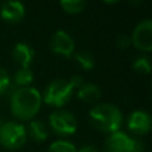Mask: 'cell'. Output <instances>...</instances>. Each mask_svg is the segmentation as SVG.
Masks as SVG:
<instances>
[{
	"label": "cell",
	"mask_w": 152,
	"mask_h": 152,
	"mask_svg": "<svg viewBox=\"0 0 152 152\" xmlns=\"http://www.w3.org/2000/svg\"><path fill=\"white\" fill-rule=\"evenodd\" d=\"M42 94L34 87L16 88L10 96V108L18 120L31 121L42 107Z\"/></svg>",
	"instance_id": "obj_1"
},
{
	"label": "cell",
	"mask_w": 152,
	"mask_h": 152,
	"mask_svg": "<svg viewBox=\"0 0 152 152\" xmlns=\"http://www.w3.org/2000/svg\"><path fill=\"white\" fill-rule=\"evenodd\" d=\"M116 45H118V48H120V50H127V48H129L132 45L131 36H128V35H126V34H120L116 37Z\"/></svg>",
	"instance_id": "obj_20"
},
{
	"label": "cell",
	"mask_w": 152,
	"mask_h": 152,
	"mask_svg": "<svg viewBox=\"0 0 152 152\" xmlns=\"http://www.w3.org/2000/svg\"><path fill=\"white\" fill-rule=\"evenodd\" d=\"M72 56L76 63L80 66V68L84 71H91L95 68V58L88 51H77V52H74Z\"/></svg>",
	"instance_id": "obj_15"
},
{
	"label": "cell",
	"mask_w": 152,
	"mask_h": 152,
	"mask_svg": "<svg viewBox=\"0 0 152 152\" xmlns=\"http://www.w3.org/2000/svg\"><path fill=\"white\" fill-rule=\"evenodd\" d=\"M50 128L58 136L67 137L71 136L77 129V120L75 115L67 110H56L50 115L48 119Z\"/></svg>",
	"instance_id": "obj_5"
},
{
	"label": "cell",
	"mask_w": 152,
	"mask_h": 152,
	"mask_svg": "<svg viewBox=\"0 0 152 152\" xmlns=\"http://www.w3.org/2000/svg\"><path fill=\"white\" fill-rule=\"evenodd\" d=\"M0 127H1V123H0Z\"/></svg>",
	"instance_id": "obj_23"
},
{
	"label": "cell",
	"mask_w": 152,
	"mask_h": 152,
	"mask_svg": "<svg viewBox=\"0 0 152 152\" xmlns=\"http://www.w3.org/2000/svg\"><path fill=\"white\" fill-rule=\"evenodd\" d=\"M10 86H11L10 75H8V72L5 71L4 68H1V67H0V96H1V95H4L5 92L8 91Z\"/></svg>",
	"instance_id": "obj_19"
},
{
	"label": "cell",
	"mask_w": 152,
	"mask_h": 152,
	"mask_svg": "<svg viewBox=\"0 0 152 152\" xmlns=\"http://www.w3.org/2000/svg\"><path fill=\"white\" fill-rule=\"evenodd\" d=\"M132 68L135 72L140 75H148L151 72V60L147 56H139V58L135 59Z\"/></svg>",
	"instance_id": "obj_17"
},
{
	"label": "cell",
	"mask_w": 152,
	"mask_h": 152,
	"mask_svg": "<svg viewBox=\"0 0 152 152\" xmlns=\"http://www.w3.org/2000/svg\"><path fill=\"white\" fill-rule=\"evenodd\" d=\"M27 136H29L34 142L43 143L48 137V129L45 124L40 120H31L27 128Z\"/></svg>",
	"instance_id": "obj_13"
},
{
	"label": "cell",
	"mask_w": 152,
	"mask_h": 152,
	"mask_svg": "<svg viewBox=\"0 0 152 152\" xmlns=\"http://www.w3.org/2000/svg\"><path fill=\"white\" fill-rule=\"evenodd\" d=\"M144 151V144L140 140L135 139V145H134V152H143Z\"/></svg>",
	"instance_id": "obj_22"
},
{
	"label": "cell",
	"mask_w": 152,
	"mask_h": 152,
	"mask_svg": "<svg viewBox=\"0 0 152 152\" xmlns=\"http://www.w3.org/2000/svg\"><path fill=\"white\" fill-rule=\"evenodd\" d=\"M76 152H99V148L92 144H86V145H81L79 150H76Z\"/></svg>",
	"instance_id": "obj_21"
},
{
	"label": "cell",
	"mask_w": 152,
	"mask_h": 152,
	"mask_svg": "<svg viewBox=\"0 0 152 152\" xmlns=\"http://www.w3.org/2000/svg\"><path fill=\"white\" fill-rule=\"evenodd\" d=\"M77 99L83 103H95L102 96V89L95 83H83L77 89Z\"/></svg>",
	"instance_id": "obj_12"
},
{
	"label": "cell",
	"mask_w": 152,
	"mask_h": 152,
	"mask_svg": "<svg viewBox=\"0 0 152 152\" xmlns=\"http://www.w3.org/2000/svg\"><path fill=\"white\" fill-rule=\"evenodd\" d=\"M26 15V7L21 1L8 0L0 4V18L7 23H19Z\"/></svg>",
	"instance_id": "obj_10"
},
{
	"label": "cell",
	"mask_w": 152,
	"mask_h": 152,
	"mask_svg": "<svg viewBox=\"0 0 152 152\" xmlns=\"http://www.w3.org/2000/svg\"><path fill=\"white\" fill-rule=\"evenodd\" d=\"M127 128L135 135H145L151 129V116L147 111L136 110L127 118Z\"/></svg>",
	"instance_id": "obj_9"
},
{
	"label": "cell",
	"mask_w": 152,
	"mask_h": 152,
	"mask_svg": "<svg viewBox=\"0 0 152 152\" xmlns=\"http://www.w3.org/2000/svg\"><path fill=\"white\" fill-rule=\"evenodd\" d=\"M27 128L18 121H5L0 127V144L7 150H19L27 142Z\"/></svg>",
	"instance_id": "obj_4"
},
{
	"label": "cell",
	"mask_w": 152,
	"mask_h": 152,
	"mask_svg": "<svg viewBox=\"0 0 152 152\" xmlns=\"http://www.w3.org/2000/svg\"><path fill=\"white\" fill-rule=\"evenodd\" d=\"M50 50L55 55L71 58L75 52V42L68 32L58 29L50 39Z\"/></svg>",
	"instance_id": "obj_6"
},
{
	"label": "cell",
	"mask_w": 152,
	"mask_h": 152,
	"mask_svg": "<svg viewBox=\"0 0 152 152\" xmlns=\"http://www.w3.org/2000/svg\"><path fill=\"white\" fill-rule=\"evenodd\" d=\"M84 83L83 77L74 75L67 79H55L47 86L42 95V99L45 104L55 107L56 110H61V107L71 100L72 95L81 84Z\"/></svg>",
	"instance_id": "obj_2"
},
{
	"label": "cell",
	"mask_w": 152,
	"mask_h": 152,
	"mask_svg": "<svg viewBox=\"0 0 152 152\" xmlns=\"http://www.w3.org/2000/svg\"><path fill=\"white\" fill-rule=\"evenodd\" d=\"M47 152H76V147L68 140H56L48 147Z\"/></svg>",
	"instance_id": "obj_18"
},
{
	"label": "cell",
	"mask_w": 152,
	"mask_h": 152,
	"mask_svg": "<svg viewBox=\"0 0 152 152\" xmlns=\"http://www.w3.org/2000/svg\"><path fill=\"white\" fill-rule=\"evenodd\" d=\"M131 42L139 51L151 52L152 51V20L145 19L134 28Z\"/></svg>",
	"instance_id": "obj_7"
},
{
	"label": "cell",
	"mask_w": 152,
	"mask_h": 152,
	"mask_svg": "<svg viewBox=\"0 0 152 152\" xmlns=\"http://www.w3.org/2000/svg\"><path fill=\"white\" fill-rule=\"evenodd\" d=\"M88 118L92 127L105 134H113L120 131L123 124V113L115 104L100 103L89 110Z\"/></svg>",
	"instance_id": "obj_3"
},
{
	"label": "cell",
	"mask_w": 152,
	"mask_h": 152,
	"mask_svg": "<svg viewBox=\"0 0 152 152\" xmlns=\"http://www.w3.org/2000/svg\"><path fill=\"white\" fill-rule=\"evenodd\" d=\"M60 7L63 8L64 12L77 15V13L83 12L84 8L87 7V1L84 0H63L60 1Z\"/></svg>",
	"instance_id": "obj_16"
},
{
	"label": "cell",
	"mask_w": 152,
	"mask_h": 152,
	"mask_svg": "<svg viewBox=\"0 0 152 152\" xmlns=\"http://www.w3.org/2000/svg\"><path fill=\"white\" fill-rule=\"evenodd\" d=\"M35 58V51L27 43H18L12 50V59L20 66V68H29Z\"/></svg>",
	"instance_id": "obj_11"
},
{
	"label": "cell",
	"mask_w": 152,
	"mask_h": 152,
	"mask_svg": "<svg viewBox=\"0 0 152 152\" xmlns=\"http://www.w3.org/2000/svg\"><path fill=\"white\" fill-rule=\"evenodd\" d=\"M135 139L126 132H113L104 143V152H134Z\"/></svg>",
	"instance_id": "obj_8"
},
{
	"label": "cell",
	"mask_w": 152,
	"mask_h": 152,
	"mask_svg": "<svg viewBox=\"0 0 152 152\" xmlns=\"http://www.w3.org/2000/svg\"><path fill=\"white\" fill-rule=\"evenodd\" d=\"M34 83V72L31 68H19L13 76V86L16 88H26L31 87Z\"/></svg>",
	"instance_id": "obj_14"
}]
</instances>
